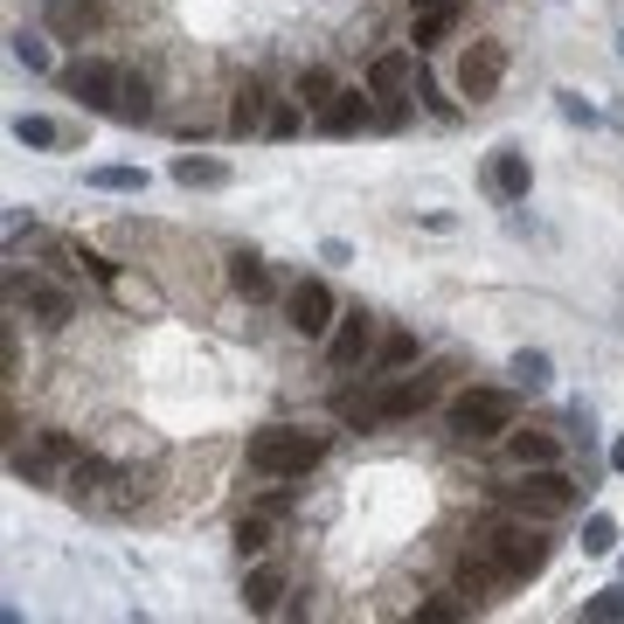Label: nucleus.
<instances>
[{
	"label": "nucleus",
	"instance_id": "8",
	"mask_svg": "<svg viewBox=\"0 0 624 624\" xmlns=\"http://www.w3.org/2000/svg\"><path fill=\"white\" fill-rule=\"evenodd\" d=\"M111 486H125L119 472H111L105 458H70V472H63V493L77 500V506H125V493H111Z\"/></svg>",
	"mask_w": 624,
	"mask_h": 624
},
{
	"label": "nucleus",
	"instance_id": "9",
	"mask_svg": "<svg viewBox=\"0 0 624 624\" xmlns=\"http://www.w3.org/2000/svg\"><path fill=\"white\" fill-rule=\"evenodd\" d=\"M285 319H292V333L327 340V333H333V292L319 285V278H298L292 298H285Z\"/></svg>",
	"mask_w": 624,
	"mask_h": 624
},
{
	"label": "nucleus",
	"instance_id": "32",
	"mask_svg": "<svg viewBox=\"0 0 624 624\" xmlns=\"http://www.w3.org/2000/svg\"><path fill=\"white\" fill-rule=\"evenodd\" d=\"M327 98H333V77H327V70H306V77H298V105H313V111H319Z\"/></svg>",
	"mask_w": 624,
	"mask_h": 624
},
{
	"label": "nucleus",
	"instance_id": "16",
	"mask_svg": "<svg viewBox=\"0 0 624 624\" xmlns=\"http://www.w3.org/2000/svg\"><path fill=\"white\" fill-rule=\"evenodd\" d=\"M319 125H327L333 139H347V132H362V125H368V98H362V90H333V98L319 105Z\"/></svg>",
	"mask_w": 624,
	"mask_h": 624
},
{
	"label": "nucleus",
	"instance_id": "10",
	"mask_svg": "<svg viewBox=\"0 0 624 624\" xmlns=\"http://www.w3.org/2000/svg\"><path fill=\"white\" fill-rule=\"evenodd\" d=\"M368 354H375V313H362V306L340 313L333 333H327V362H333V368H362Z\"/></svg>",
	"mask_w": 624,
	"mask_h": 624
},
{
	"label": "nucleus",
	"instance_id": "14",
	"mask_svg": "<svg viewBox=\"0 0 624 624\" xmlns=\"http://www.w3.org/2000/svg\"><path fill=\"white\" fill-rule=\"evenodd\" d=\"M98 22H105V0H49V28L63 42H84Z\"/></svg>",
	"mask_w": 624,
	"mask_h": 624
},
{
	"label": "nucleus",
	"instance_id": "33",
	"mask_svg": "<svg viewBox=\"0 0 624 624\" xmlns=\"http://www.w3.org/2000/svg\"><path fill=\"white\" fill-rule=\"evenodd\" d=\"M14 63H28V70H49V49H42V42H35V35L22 28V35H14Z\"/></svg>",
	"mask_w": 624,
	"mask_h": 624
},
{
	"label": "nucleus",
	"instance_id": "23",
	"mask_svg": "<svg viewBox=\"0 0 624 624\" xmlns=\"http://www.w3.org/2000/svg\"><path fill=\"white\" fill-rule=\"evenodd\" d=\"M230 285L257 306V298H271V271H264V264H257L250 250H243V257H230Z\"/></svg>",
	"mask_w": 624,
	"mask_h": 624
},
{
	"label": "nucleus",
	"instance_id": "26",
	"mask_svg": "<svg viewBox=\"0 0 624 624\" xmlns=\"http://www.w3.org/2000/svg\"><path fill=\"white\" fill-rule=\"evenodd\" d=\"M90 187H105V195H139L146 167H90Z\"/></svg>",
	"mask_w": 624,
	"mask_h": 624
},
{
	"label": "nucleus",
	"instance_id": "37",
	"mask_svg": "<svg viewBox=\"0 0 624 624\" xmlns=\"http://www.w3.org/2000/svg\"><path fill=\"white\" fill-rule=\"evenodd\" d=\"M416 8H451V0H416Z\"/></svg>",
	"mask_w": 624,
	"mask_h": 624
},
{
	"label": "nucleus",
	"instance_id": "35",
	"mask_svg": "<svg viewBox=\"0 0 624 624\" xmlns=\"http://www.w3.org/2000/svg\"><path fill=\"white\" fill-rule=\"evenodd\" d=\"M416 617H424V624H451V617H458V603H451V597H430V603H416Z\"/></svg>",
	"mask_w": 624,
	"mask_h": 624
},
{
	"label": "nucleus",
	"instance_id": "12",
	"mask_svg": "<svg viewBox=\"0 0 624 624\" xmlns=\"http://www.w3.org/2000/svg\"><path fill=\"white\" fill-rule=\"evenodd\" d=\"M486 187H493L500 201H527V187H535V167H527V154H514V146H500L493 167H486Z\"/></svg>",
	"mask_w": 624,
	"mask_h": 624
},
{
	"label": "nucleus",
	"instance_id": "22",
	"mask_svg": "<svg viewBox=\"0 0 624 624\" xmlns=\"http://www.w3.org/2000/svg\"><path fill=\"white\" fill-rule=\"evenodd\" d=\"M271 111H264V84L250 77V84H236V105H230V132H257Z\"/></svg>",
	"mask_w": 624,
	"mask_h": 624
},
{
	"label": "nucleus",
	"instance_id": "28",
	"mask_svg": "<svg viewBox=\"0 0 624 624\" xmlns=\"http://www.w3.org/2000/svg\"><path fill=\"white\" fill-rule=\"evenodd\" d=\"M514 375H521V389H548V354L541 347H521L514 354Z\"/></svg>",
	"mask_w": 624,
	"mask_h": 624
},
{
	"label": "nucleus",
	"instance_id": "2",
	"mask_svg": "<svg viewBox=\"0 0 624 624\" xmlns=\"http://www.w3.org/2000/svg\"><path fill=\"white\" fill-rule=\"evenodd\" d=\"M514 514H535V521H555L576 506V479L562 465H521V486H506Z\"/></svg>",
	"mask_w": 624,
	"mask_h": 624
},
{
	"label": "nucleus",
	"instance_id": "34",
	"mask_svg": "<svg viewBox=\"0 0 624 624\" xmlns=\"http://www.w3.org/2000/svg\"><path fill=\"white\" fill-rule=\"evenodd\" d=\"M264 132H271V139H292V132H298V105H271V119H264Z\"/></svg>",
	"mask_w": 624,
	"mask_h": 624
},
{
	"label": "nucleus",
	"instance_id": "19",
	"mask_svg": "<svg viewBox=\"0 0 624 624\" xmlns=\"http://www.w3.org/2000/svg\"><path fill=\"white\" fill-rule=\"evenodd\" d=\"M506 451H514V465H562V438H548V430H506Z\"/></svg>",
	"mask_w": 624,
	"mask_h": 624
},
{
	"label": "nucleus",
	"instance_id": "25",
	"mask_svg": "<svg viewBox=\"0 0 624 624\" xmlns=\"http://www.w3.org/2000/svg\"><path fill=\"white\" fill-rule=\"evenodd\" d=\"M264 548H271V514L236 521V555H243V562H264Z\"/></svg>",
	"mask_w": 624,
	"mask_h": 624
},
{
	"label": "nucleus",
	"instance_id": "6",
	"mask_svg": "<svg viewBox=\"0 0 624 624\" xmlns=\"http://www.w3.org/2000/svg\"><path fill=\"white\" fill-rule=\"evenodd\" d=\"M506 77V42H493V35H472V49L458 56V98H493Z\"/></svg>",
	"mask_w": 624,
	"mask_h": 624
},
{
	"label": "nucleus",
	"instance_id": "11",
	"mask_svg": "<svg viewBox=\"0 0 624 624\" xmlns=\"http://www.w3.org/2000/svg\"><path fill=\"white\" fill-rule=\"evenodd\" d=\"M70 458H77V444H70L63 438V430H42V438H35V444H14L8 451V465H14V479H49V465H70Z\"/></svg>",
	"mask_w": 624,
	"mask_h": 624
},
{
	"label": "nucleus",
	"instance_id": "15",
	"mask_svg": "<svg viewBox=\"0 0 624 624\" xmlns=\"http://www.w3.org/2000/svg\"><path fill=\"white\" fill-rule=\"evenodd\" d=\"M409 84H416V56H409V49L375 56V70H368V90H375V98H403Z\"/></svg>",
	"mask_w": 624,
	"mask_h": 624
},
{
	"label": "nucleus",
	"instance_id": "38",
	"mask_svg": "<svg viewBox=\"0 0 624 624\" xmlns=\"http://www.w3.org/2000/svg\"><path fill=\"white\" fill-rule=\"evenodd\" d=\"M617 49H624V35H617Z\"/></svg>",
	"mask_w": 624,
	"mask_h": 624
},
{
	"label": "nucleus",
	"instance_id": "3",
	"mask_svg": "<svg viewBox=\"0 0 624 624\" xmlns=\"http://www.w3.org/2000/svg\"><path fill=\"white\" fill-rule=\"evenodd\" d=\"M444 424L458 430V438H500V430H514V395L506 389H465V395H451Z\"/></svg>",
	"mask_w": 624,
	"mask_h": 624
},
{
	"label": "nucleus",
	"instance_id": "17",
	"mask_svg": "<svg viewBox=\"0 0 624 624\" xmlns=\"http://www.w3.org/2000/svg\"><path fill=\"white\" fill-rule=\"evenodd\" d=\"M28 313L42 319V327H70V319H77V298H70L63 285H42V278H28Z\"/></svg>",
	"mask_w": 624,
	"mask_h": 624
},
{
	"label": "nucleus",
	"instance_id": "21",
	"mask_svg": "<svg viewBox=\"0 0 624 624\" xmlns=\"http://www.w3.org/2000/svg\"><path fill=\"white\" fill-rule=\"evenodd\" d=\"M451 22H458V0H451V8H416V28H409V42H416V49H438L444 35H451Z\"/></svg>",
	"mask_w": 624,
	"mask_h": 624
},
{
	"label": "nucleus",
	"instance_id": "29",
	"mask_svg": "<svg viewBox=\"0 0 624 624\" xmlns=\"http://www.w3.org/2000/svg\"><path fill=\"white\" fill-rule=\"evenodd\" d=\"M583 617H590V624H617V617H624V590H597V597H583Z\"/></svg>",
	"mask_w": 624,
	"mask_h": 624
},
{
	"label": "nucleus",
	"instance_id": "27",
	"mask_svg": "<svg viewBox=\"0 0 624 624\" xmlns=\"http://www.w3.org/2000/svg\"><path fill=\"white\" fill-rule=\"evenodd\" d=\"M611 548H617V521L590 514V521H583V555H611Z\"/></svg>",
	"mask_w": 624,
	"mask_h": 624
},
{
	"label": "nucleus",
	"instance_id": "30",
	"mask_svg": "<svg viewBox=\"0 0 624 624\" xmlns=\"http://www.w3.org/2000/svg\"><path fill=\"white\" fill-rule=\"evenodd\" d=\"M375 362H382L389 375H395V368H409V362H416V333H389V340H382V354H375Z\"/></svg>",
	"mask_w": 624,
	"mask_h": 624
},
{
	"label": "nucleus",
	"instance_id": "36",
	"mask_svg": "<svg viewBox=\"0 0 624 624\" xmlns=\"http://www.w3.org/2000/svg\"><path fill=\"white\" fill-rule=\"evenodd\" d=\"M611 465H617V472H624V438H617V444H611Z\"/></svg>",
	"mask_w": 624,
	"mask_h": 624
},
{
	"label": "nucleus",
	"instance_id": "20",
	"mask_svg": "<svg viewBox=\"0 0 624 624\" xmlns=\"http://www.w3.org/2000/svg\"><path fill=\"white\" fill-rule=\"evenodd\" d=\"M111 119H125V125H146L154 119V90H146L139 70H125V84H119V105H111Z\"/></svg>",
	"mask_w": 624,
	"mask_h": 624
},
{
	"label": "nucleus",
	"instance_id": "24",
	"mask_svg": "<svg viewBox=\"0 0 624 624\" xmlns=\"http://www.w3.org/2000/svg\"><path fill=\"white\" fill-rule=\"evenodd\" d=\"M174 181H181V187H222V181H230V167H222V160H201V154H181V160H174Z\"/></svg>",
	"mask_w": 624,
	"mask_h": 624
},
{
	"label": "nucleus",
	"instance_id": "5",
	"mask_svg": "<svg viewBox=\"0 0 624 624\" xmlns=\"http://www.w3.org/2000/svg\"><path fill=\"white\" fill-rule=\"evenodd\" d=\"M479 548L500 562V576H506V583H527V576H541V570H548V541H541V535H527V527H486Z\"/></svg>",
	"mask_w": 624,
	"mask_h": 624
},
{
	"label": "nucleus",
	"instance_id": "7",
	"mask_svg": "<svg viewBox=\"0 0 624 624\" xmlns=\"http://www.w3.org/2000/svg\"><path fill=\"white\" fill-rule=\"evenodd\" d=\"M119 84H125V70L105 63V56H77V63L63 70V90H70V98H84L90 111H111V105H119Z\"/></svg>",
	"mask_w": 624,
	"mask_h": 624
},
{
	"label": "nucleus",
	"instance_id": "18",
	"mask_svg": "<svg viewBox=\"0 0 624 624\" xmlns=\"http://www.w3.org/2000/svg\"><path fill=\"white\" fill-rule=\"evenodd\" d=\"M278 597H285V570H278V562H257L250 576H243V611H278Z\"/></svg>",
	"mask_w": 624,
	"mask_h": 624
},
{
	"label": "nucleus",
	"instance_id": "13",
	"mask_svg": "<svg viewBox=\"0 0 624 624\" xmlns=\"http://www.w3.org/2000/svg\"><path fill=\"white\" fill-rule=\"evenodd\" d=\"M458 590H465V597H479V603H486V597H493V590H514V583H506V576H500V562H493V555H486V548H479V541H472V548H465V555H458Z\"/></svg>",
	"mask_w": 624,
	"mask_h": 624
},
{
	"label": "nucleus",
	"instance_id": "1",
	"mask_svg": "<svg viewBox=\"0 0 624 624\" xmlns=\"http://www.w3.org/2000/svg\"><path fill=\"white\" fill-rule=\"evenodd\" d=\"M327 458V430H298V424H264L250 438V472L264 479H306Z\"/></svg>",
	"mask_w": 624,
	"mask_h": 624
},
{
	"label": "nucleus",
	"instance_id": "31",
	"mask_svg": "<svg viewBox=\"0 0 624 624\" xmlns=\"http://www.w3.org/2000/svg\"><path fill=\"white\" fill-rule=\"evenodd\" d=\"M14 139H22V146H56V139H63V125H56V119H14Z\"/></svg>",
	"mask_w": 624,
	"mask_h": 624
},
{
	"label": "nucleus",
	"instance_id": "4",
	"mask_svg": "<svg viewBox=\"0 0 624 624\" xmlns=\"http://www.w3.org/2000/svg\"><path fill=\"white\" fill-rule=\"evenodd\" d=\"M438 403V375H416V382H389L375 403H340L347 416H362V424H409V416H424Z\"/></svg>",
	"mask_w": 624,
	"mask_h": 624
}]
</instances>
